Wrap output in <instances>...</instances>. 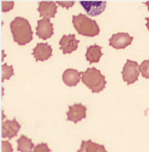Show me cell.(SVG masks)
<instances>
[{
	"label": "cell",
	"mask_w": 149,
	"mask_h": 152,
	"mask_svg": "<svg viewBox=\"0 0 149 152\" xmlns=\"http://www.w3.org/2000/svg\"><path fill=\"white\" fill-rule=\"evenodd\" d=\"M10 27L15 42L20 45H25L33 39L31 25L25 18L16 17L10 23Z\"/></svg>",
	"instance_id": "obj_1"
},
{
	"label": "cell",
	"mask_w": 149,
	"mask_h": 152,
	"mask_svg": "<svg viewBox=\"0 0 149 152\" xmlns=\"http://www.w3.org/2000/svg\"><path fill=\"white\" fill-rule=\"evenodd\" d=\"M72 23L77 32L84 36L94 37L99 34L100 28L96 21L91 20L84 14L72 16Z\"/></svg>",
	"instance_id": "obj_2"
},
{
	"label": "cell",
	"mask_w": 149,
	"mask_h": 152,
	"mask_svg": "<svg viewBox=\"0 0 149 152\" xmlns=\"http://www.w3.org/2000/svg\"><path fill=\"white\" fill-rule=\"evenodd\" d=\"M82 81L91 90L92 93H99L105 88V76L95 67L88 68L82 74Z\"/></svg>",
	"instance_id": "obj_3"
},
{
	"label": "cell",
	"mask_w": 149,
	"mask_h": 152,
	"mask_svg": "<svg viewBox=\"0 0 149 152\" xmlns=\"http://www.w3.org/2000/svg\"><path fill=\"white\" fill-rule=\"evenodd\" d=\"M140 72L138 63L134 61L127 59L121 72L123 80L127 83L128 85L133 84L138 79Z\"/></svg>",
	"instance_id": "obj_4"
},
{
	"label": "cell",
	"mask_w": 149,
	"mask_h": 152,
	"mask_svg": "<svg viewBox=\"0 0 149 152\" xmlns=\"http://www.w3.org/2000/svg\"><path fill=\"white\" fill-rule=\"evenodd\" d=\"M80 3L86 13L91 16H96L102 14L107 5V2L104 1H81Z\"/></svg>",
	"instance_id": "obj_5"
},
{
	"label": "cell",
	"mask_w": 149,
	"mask_h": 152,
	"mask_svg": "<svg viewBox=\"0 0 149 152\" xmlns=\"http://www.w3.org/2000/svg\"><path fill=\"white\" fill-rule=\"evenodd\" d=\"M133 39L128 33L119 32L113 34L110 38L109 45L115 49H124L131 45Z\"/></svg>",
	"instance_id": "obj_6"
},
{
	"label": "cell",
	"mask_w": 149,
	"mask_h": 152,
	"mask_svg": "<svg viewBox=\"0 0 149 152\" xmlns=\"http://www.w3.org/2000/svg\"><path fill=\"white\" fill-rule=\"evenodd\" d=\"M68 108L69 110L66 113L68 121L76 124L86 117L87 108L81 103L70 106Z\"/></svg>",
	"instance_id": "obj_7"
},
{
	"label": "cell",
	"mask_w": 149,
	"mask_h": 152,
	"mask_svg": "<svg viewBox=\"0 0 149 152\" xmlns=\"http://www.w3.org/2000/svg\"><path fill=\"white\" fill-rule=\"evenodd\" d=\"M53 34V26L49 19L43 18L37 21L36 35L41 39L47 40Z\"/></svg>",
	"instance_id": "obj_8"
},
{
	"label": "cell",
	"mask_w": 149,
	"mask_h": 152,
	"mask_svg": "<svg viewBox=\"0 0 149 152\" xmlns=\"http://www.w3.org/2000/svg\"><path fill=\"white\" fill-rule=\"evenodd\" d=\"M79 40L75 39V34L64 35L59 41L60 49L64 54H71L78 48Z\"/></svg>",
	"instance_id": "obj_9"
},
{
	"label": "cell",
	"mask_w": 149,
	"mask_h": 152,
	"mask_svg": "<svg viewBox=\"0 0 149 152\" xmlns=\"http://www.w3.org/2000/svg\"><path fill=\"white\" fill-rule=\"evenodd\" d=\"M21 128V124L16 119L6 120L2 123V137H7L9 139L16 137Z\"/></svg>",
	"instance_id": "obj_10"
},
{
	"label": "cell",
	"mask_w": 149,
	"mask_h": 152,
	"mask_svg": "<svg viewBox=\"0 0 149 152\" xmlns=\"http://www.w3.org/2000/svg\"><path fill=\"white\" fill-rule=\"evenodd\" d=\"M32 55L36 61H44L52 56V48L47 43H37L33 48Z\"/></svg>",
	"instance_id": "obj_11"
},
{
	"label": "cell",
	"mask_w": 149,
	"mask_h": 152,
	"mask_svg": "<svg viewBox=\"0 0 149 152\" xmlns=\"http://www.w3.org/2000/svg\"><path fill=\"white\" fill-rule=\"evenodd\" d=\"M57 10V6L53 1H41L37 8V11L40 14L39 16L48 19L54 18Z\"/></svg>",
	"instance_id": "obj_12"
},
{
	"label": "cell",
	"mask_w": 149,
	"mask_h": 152,
	"mask_svg": "<svg viewBox=\"0 0 149 152\" xmlns=\"http://www.w3.org/2000/svg\"><path fill=\"white\" fill-rule=\"evenodd\" d=\"M82 72H79L77 70L68 68L64 72L63 81L64 84L68 86H77L81 79V76Z\"/></svg>",
	"instance_id": "obj_13"
},
{
	"label": "cell",
	"mask_w": 149,
	"mask_h": 152,
	"mask_svg": "<svg viewBox=\"0 0 149 152\" xmlns=\"http://www.w3.org/2000/svg\"><path fill=\"white\" fill-rule=\"evenodd\" d=\"M102 55V47L97 44H94L87 47L86 53V58L90 64H92L98 63Z\"/></svg>",
	"instance_id": "obj_14"
},
{
	"label": "cell",
	"mask_w": 149,
	"mask_h": 152,
	"mask_svg": "<svg viewBox=\"0 0 149 152\" xmlns=\"http://www.w3.org/2000/svg\"><path fill=\"white\" fill-rule=\"evenodd\" d=\"M77 152H108L104 145L93 142L92 140H82L81 148Z\"/></svg>",
	"instance_id": "obj_15"
},
{
	"label": "cell",
	"mask_w": 149,
	"mask_h": 152,
	"mask_svg": "<svg viewBox=\"0 0 149 152\" xmlns=\"http://www.w3.org/2000/svg\"><path fill=\"white\" fill-rule=\"evenodd\" d=\"M17 150L20 152H33L34 144L31 139H28L25 135H21L20 138L17 140Z\"/></svg>",
	"instance_id": "obj_16"
},
{
	"label": "cell",
	"mask_w": 149,
	"mask_h": 152,
	"mask_svg": "<svg viewBox=\"0 0 149 152\" xmlns=\"http://www.w3.org/2000/svg\"><path fill=\"white\" fill-rule=\"evenodd\" d=\"M2 71H3L2 82L4 81L5 79H10V78L14 75L13 66H8L7 64V63L3 64Z\"/></svg>",
	"instance_id": "obj_17"
},
{
	"label": "cell",
	"mask_w": 149,
	"mask_h": 152,
	"mask_svg": "<svg viewBox=\"0 0 149 152\" xmlns=\"http://www.w3.org/2000/svg\"><path fill=\"white\" fill-rule=\"evenodd\" d=\"M140 71L143 77L149 79V59L145 60L140 66Z\"/></svg>",
	"instance_id": "obj_18"
},
{
	"label": "cell",
	"mask_w": 149,
	"mask_h": 152,
	"mask_svg": "<svg viewBox=\"0 0 149 152\" xmlns=\"http://www.w3.org/2000/svg\"><path fill=\"white\" fill-rule=\"evenodd\" d=\"M51 150L49 149L47 143H41L35 146L33 152H50Z\"/></svg>",
	"instance_id": "obj_19"
},
{
	"label": "cell",
	"mask_w": 149,
	"mask_h": 152,
	"mask_svg": "<svg viewBox=\"0 0 149 152\" xmlns=\"http://www.w3.org/2000/svg\"><path fill=\"white\" fill-rule=\"evenodd\" d=\"M2 152H13L12 144L7 140L2 141Z\"/></svg>",
	"instance_id": "obj_20"
},
{
	"label": "cell",
	"mask_w": 149,
	"mask_h": 152,
	"mask_svg": "<svg viewBox=\"0 0 149 152\" xmlns=\"http://www.w3.org/2000/svg\"><path fill=\"white\" fill-rule=\"evenodd\" d=\"M14 5V3L13 1L10 2H6L3 1L2 3V10L3 12H7V11H9L10 10L12 9Z\"/></svg>",
	"instance_id": "obj_21"
},
{
	"label": "cell",
	"mask_w": 149,
	"mask_h": 152,
	"mask_svg": "<svg viewBox=\"0 0 149 152\" xmlns=\"http://www.w3.org/2000/svg\"><path fill=\"white\" fill-rule=\"evenodd\" d=\"M57 3L59 5H61L63 7H66L67 9H68L70 7H71L73 5L75 4L74 1H56Z\"/></svg>",
	"instance_id": "obj_22"
},
{
	"label": "cell",
	"mask_w": 149,
	"mask_h": 152,
	"mask_svg": "<svg viewBox=\"0 0 149 152\" xmlns=\"http://www.w3.org/2000/svg\"><path fill=\"white\" fill-rule=\"evenodd\" d=\"M145 20H147V23H146V26L147 27V28H148V30H149V18H145Z\"/></svg>",
	"instance_id": "obj_23"
},
{
	"label": "cell",
	"mask_w": 149,
	"mask_h": 152,
	"mask_svg": "<svg viewBox=\"0 0 149 152\" xmlns=\"http://www.w3.org/2000/svg\"><path fill=\"white\" fill-rule=\"evenodd\" d=\"M145 4L147 6V7H148V10H149V1H148V2H145Z\"/></svg>",
	"instance_id": "obj_24"
}]
</instances>
